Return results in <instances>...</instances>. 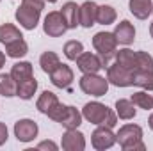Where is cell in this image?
<instances>
[{
  "mask_svg": "<svg viewBox=\"0 0 153 151\" xmlns=\"http://www.w3.org/2000/svg\"><path fill=\"white\" fill-rule=\"evenodd\" d=\"M109 114H111V109L107 105L100 103V101H89L82 109V117L85 121H89L91 124H96V126L105 124Z\"/></svg>",
  "mask_w": 153,
  "mask_h": 151,
  "instance_id": "cell-5",
  "label": "cell"
},
{
  "mask_svg": "<svg viewBox=\"0 0 153 151\" xmlns=\"http://www.w3.org/2000/svg\"><path fill=\"white\" fill-rule=\"evenodd\" d=\"M150 36L153 38V21H152V25H150Z\"/></svg>",
  "mask_w": 153,
  "mask_h": 151,
  "instance_id": "cell-38",
  "label": "cell"
},
{
  "mask_svg": "<svg viewBox=\"0 0 153 151\" xmlns=\"http://www.w3.org/2000/svg\"><path fill=\"white\" fill-rule=\"evenodd\" d=\"M96 13H98V4L93 2V0H85L80 5V11H78L80 27L91 29L93 25H96Z\"/></svg>",
  "mask_w": 153,
  "mask_h": 151,
  "instance_id": "cell-13",
  "label": "cell"
},
{
  "mask_svg": "<svg viewBox=\"0 0 153 151\" xmlns=\"http://www.w3.org/2000/svg\"><path fill=\"white\" fill-rule=\"evenodd\" d=\"M57 103H59V98H57L55 93H52V91H43L41 96L38 98V101H36V107H38V110L41 114L46 115Z\"/></svg>",
  "mask_w": 153,
  "mask_h": 151,
  "instance_id": "cell-21",
  "label": "cell"
},
{
  "mask_svg": "<svg viewBox=\"0 0 153 151\" xmlns=\"http://www.w3.org/2000/svg\"><path fill=\"white\" fill-rule=\"evenodd\" d=\"M22 4H25V5H29V7H32V9L43 11L46 2H45V0H22Z\"/></svg>",
  "mask_w": 153,
  "mask_h": 151,
  "instance_id": "cell-33",
  "label": "cell"
},
{
  "mask_svg": "<svg viewBox=\"0 0 153 151\" xmlns=\"http://www.w3.org/2000/svg\"><path fill=\"white\" fill-rule=\"evenodd\" d=\"M116 142V133L112 132V128L109 126H98L93 135H91V144L96 151H105V150H111Z\"/></svg>",
  "mask_w": 153,
  "mask_h": 151,
  "instance_id": "cell-7",
  "label": "cell"
},
{
  "mask_svg": "<svg viewBox=\"0 0 153 151\" xmlns=\"http://www.w3.org/2000/svg\"><path fill=\"white\" fill-rule=\"evenodd\" d=\"M20 38H23V34L20 32V29L16 25H13V23H2L0 25V43L2 44L13 43Z\"/></svg>",
  "mask_w": 153,
  "mask_h": 151,
  "instance_id": "cell-27",
  "label": "cell"
},
{
  "mask_svg": "<svg viewBox=\"0 0 153 151\" xmlns=\"http://www.w3.org/2000/svg\"><path fill=\"white\" fill-rule=\"evenodd\" d=\"M14 18H16V21L20 23V27H23L25 30H34V29L38 27V23H39L41 11L32 9V7H29V5L22 4V5L16 9Z\"/></svg>",
  "mask_w": 153,
  "mask_h": 151,
  "instance_id": "cell-8",
  "label": "cell"
},
{
  "mask_svg": "<svg viewBox=\"0 0 153 151\" xmlns=\"http://www.w3.org/2000/svg\"><path fill=\"white\" fill-rule=\"evenodd\" d=\"M66 109H68V105H62V103L59 101V103H57V105H55V107H53V109H52L50 112L46 114V115H48V117H50L52 121H57V123H61L62 115L66 114Z\"/></svg>",
  "mask_w": 153,
  "mask_h": 151,
  "instance_id": "cell-32",
  "label": "cell"
},
{
  "mask_svg": "<svg viewBox=\"0 0 153 151\" xmlns=\"http://www.w3.org/2000/svg\"><path fill=\"white\" fill-rule=\"evenodd\" d=\"M82 52H84V44L76 39H71L64 44V55H66L68 61H76Z\"/></svg>",
  "mask_w": 153,
  "mask_h": 151,
  "instance_id": "cell-30",
  "label": "cell"
},
{
  "mask_svg": "<svg viewBox=\"0 0 153 151\" xmlns=\"http://www.w3.org/2000/svg\"><path fill=\"white\" fill-rule=\"evenodd\" d=\"M78 87L82 93L89 96H105L109 91V80L105 76H100L98 73H84L78 80Z\"/></svg>",
  "mask_w": 153,
  "mask_h": 151,
  "instance_id": "cell-3",
  "label": "cell"
},
{
  "mask_svg": "<svg viewBox=\"0 0 153 151\" xmlns=\"http://www.w3.org/2000/svg\"><path fill=\"white\" fill-rule=\"evenodd\" d=\"M128 7H130V13L137 20H146L152 14L153 2L152 0H128Z\"/></svg>",
  "mask_w": 153,
  "mask_h": 151,
  "instance_id": "cell-17",
  "label": "cell"
},
{
  "mask_svg": "<svg viewBox=\"0 0 153 151\" xmlns=\"http://www.w3.org/2000/svg\"><path fill=\"white\" fill-rule=\"evenodd\" d=\"M38 123L32 119H20L14 123V137L18 142H30L38 137Z\"/></svg>",
  "mask_w": 153,
  "mask_h": 151,
  "instance_id": "cell-9",
  "label": "cell"
},
{
  "mask_svg": "<svg viewBox=\"0 0 153 151\" xmlns=\"http://www.w3.org/2000/svg\"><path fill=\"white\" fill-rule=\"evenodd\" d=\"M152 14H153V7H152Z\"/></svg>",
  "mask_w": 153,
  "mask_h": 151,
  "instance_id": "cell-40",
  "label": "cell"
},
{
  "mask_svg": "<svg viewBox=\"0 0 153 151\" xmlns=\"http://www.w3.org/2000/svg\"><path fill=\"white\" fill-rule=\"evenodd\" d=\"M134 85H137L144 91H153V70H135L134 71Z\"/></svg>",
  "mask_w": 153,
  "mask_h": 151,
  "instance_id": "cell-24",
  "label": "cell"
},
{
  "mask_svg": "<svg viewBox=\"0 0 153 151\" xmlns=\"http://www.w3.org/2000/svg\"><path fill=\"white\" fill-rule=\"evenodd\" d=\"M114 61L119 66H123V68H126L130 71H135L137 70V55L130 48H121L119 52H116Z\"/></svg>",
  "mask_w": 153,
  "mask_h": 151,
  "instance_id": "cell-16",
  "label": "cell"
},
{
  "mask_svg": "<svg viewBox=\"0 0 153 151\" xmlns=\"http://www.w3.org/2000/svg\"><path fill=\"white\" fill-rule=\"evenodd\" d=\"M93 46L96 50V53L100 55L103 68H107L111 64V61L116 55V48H117V39H116L114 32H96L93 38Z\"/></svg>",
  "mask_w": 153,
  "mask_h": 151,
  "instance_id": "cell-2",
  "label": "cell"
},
{
  "mask_svg": "<svg viewBox=\"0 0 153 151\" xmlns=\"http://www.w3.org/2000/svg\"><path fill=\"white\" fill-rule=\"evenodd\" d=\"M11 76H13L16 82H22V80H25V78L34 76L32 64H30L29 61H20V62L13 64V68H11Z\"/></svg>",
  "mask_w": 153,
  "mask_h": 151,
  "instance_id": "cell-26",
  "label": "cell"
},
{
  "mask_svg": "<svg viewBox=\"0 0 153 151\" xmlns=\"http://www.w3.org/2000/svg\"><path fill=\"white\" fill-rule=\"evenodd\" d=\"M75 62L82 73H98L103 68V62H102L100 55L91 53V52H82Z\"/></svg>",
  "mask_w": 153,
  "mask_h": 151,
  "instance_id": "cell-11",
  "label": "cell"
},
{
  "mask_svg": "<svg viewBox=\"0 0 153 151\" xmlns=\"http://www.w3.org/2000/svg\"><path fill=\"white\" fill-rule=\"evenodd\" d=\"M45 2H48V4H55L57 0H45Z\"/></svg>",
  "mask_w": 153,
  "mask_h": 151,
  "instance_id": "cell-39",
  "label": "cell"
},
{
  "mask_svg": "<svg viewBox=\"0 0 153 151\" xmlns=\"http://www.w3.org/2000/svg\"><path fill=\"white\" fill-rule=\"evenodd\" d=\"M107 80L116 87H130L134 85V71L119 66L117 62L107 66Z\"/></svg>",
  "mask_w": 153,
  "mask_h": 151,
  "instance_id": "cell-6",
  "label": "cell"
},
{
  "mask_svg": "<svg viewBox=\"0 0 153 151\" xmlns=\"http://www.w3.org/2000/svg\"><path fill=\"white\" fill-rule=\"evenodd\" d=\"M116 18H117V13L112 5L109 4H103V5H98V13H96V23L100 25H111L114 23Z\"/></svg>",
  "mask_w": 153,
  "mask_h": 151,
  "instance_id": "cell-28",
  "label": "cell"
},
{
  "mask_svg": "<svg viewBox=\"0 0 153 151\" xmlns=\"http://www.w3.org/2000/svg\"><path fill=\"white\" fill-rule=\"evenodd\" d=\"M36 148H38V150H52V151L59 150V146H57L53 141H43V142H39Z\"/></svg>",
  "mask_w": 153,
  "mask_h": 151,
  "instance_id": "cell-34",
  "label": "cell"
},
{
  "mask_svg": "<svg viewBox=\"0 0 153 151\" xmlns=\"http://www.w3.org/2000/svg\"><path fill=\"white\" fill-rule=\"evenodd\" d=\"M78 11H80V5H76V2H71V0H70V2L62 4L61 14H62L64 21H66V25H68V30H70V29H76V27L80 25Z\"/></svg>",
  "mask_w": 153,
  "mask_h": 151,
  "instance_id": "cell-15",
  "label": "cell"
},
{
  "mask_svg": "<svg viewBox=\"0 0 153 151\" xmlns=\"http://www.w3.org/2000/svg\"><path fill=\"white\" fill-rule=\"evenodd\" d=\"M7 137H9V130H7L5 123L0 121V146H4L7 142Z\"/></svg>",
  "mask_w": 153,
  "mask_h": 151,
  "instance_id": "cell-35",
  "label": "cell"
},
{
  "mask_svg": "<svg viewBox=\"0 0 153 151\" xmlns=\"http://www.w3.org/2000/svg\"><path fill=\"white\" fill-rule=\"evenodd\" d=\"M114 36L117 39V44H123V46L132 44L134 39H135V27H134V23H130L128 20L119 21L114 29Z\"/></svg>",
  "mask_w": 153,
  "mask_h": 151,
  "instance_id": "cell-14",
  "label": "cell"
},
{
  "mask_svg": "<svg viewBox=\"0 0 153 151\" xmlns=\"http://www.w3.org/2000/svg\"><path fill=\"white\" fill-rule=\"evenodd\" d=\"M38 91V80L34 76L30 78H25L22 82H18V91H16V96L22 98V100H32L34 94Z\"/></svg>",
  "mask_w": 153,
  "mask_h": 151,
  "instance_id": "cell-18",
  "label": "cell"
},
{
  "mask_svg": "<svg viewBox=\"0 0 153 151\" xmlns=\"http://www.w3.org/2000/svg\"><path fill=\"white\" fill-rule=\"evenodd\" d=\"M4 64H5V53H4V52H0V70L4 68Z\"/></svg>",
  "mask_w": 153,
  "mask_h": 151,
  "instance_id": "cell-36",
  "label": "cell"
},
{
  "mask_svg": "<svg viewBox=\"0 0 153 151\" xmlns=\"http://www.w3.org/2000/svg\"><path fill=\"white\" fill-rule=\"evenodd\" d=\"M148 126H150V128L153 130V112H152V115L148 117Z\"/></svg>",
  "mask_w": 153,
  "mask_h": 151,
  "instance_id": "cell-37",
  "label": "cell"
},
{
  "mask_svg": "<svg viewBox=\"0 0 153 151\" xmlns=\"http://www.w3.org/2000/svg\"><path fill=\"white\" fill-rule=\"evenodd\" d=\"M59 64H61V59H59V55H57L55 52H52V50L41 53V57H39V66H41L43 73H46V75H50Z\"/></svg>",
  "mask_w": 153,
  "mask_h": 151,
  "instance_id": "cell-25",
  "label": "cell"
},
{
  "mask_svg": "<svg viewBox=\"0 0 153 151\" xmlns=\"http://www.w3.org/2000/svg\"><path fill=\"white\" fill-rule=\"evenodd\" d=\"M116 114H117L119 119H123V121H130V119L135 117L137 110H135V105H134L132 100H125V98H121V100L116 101Z\"/></svg>",
  "mask_w": 153,
  "mask_h": 151,
  "instance_id": "cell-22",
  "label": "cell"
},
{
  "mask_svg": "<svg viewBox=\"0 0 153 151\" xmlns=\"http://www.w3.org/2000/svg\"><path fill=\"white\" fill-rule=\"evenodd\" d=\"M61 146L64 151H84L85 150V137L78 128L66 130L62 135Z\"/></svg>",
  "mask_w": 153,
  "mask_h": 151,
  "instance_id": "cell-10",
  "label": "cell"
},
{
  "mask_svg": "<svg viewBox=\"0 0 153 151\" xmlns=\"http://www.w3.org/2000/svg\"><path fill=\"white\" fill-rule=\"evenodd\" d=\"M68 30V25L61 14V11H52L45 16L43 20V32L48 38H61Z\"/></svg>",
  "mask_w": 153,
  "mask_h": 151,
  "instance_id": "cell-4",
  "label": "cell"
},
{
  "mask_svg": "<svg viewBox=\"0 0 153 151\" xmlns=\"http://www.w3.org/2000/svg\"><path fill=\"white\" fill-rule=\"evenodd\" d=\"M29 53V44L23 38L16 39L13 43H7L5 44V55L11 57V59H22Z\"/></svg>",
  "mask_w": 153,
  "mask_h": 151,
  "instance_id": "cell-19",
  "label": "cell"
},
{
  "mask_svg": "<svg viewBox=\"0 0 153 151\" xmlns=\"http://www.w3.org/2000/svg\"><path fill=\"white\" fill-rule=\"evenodd\" d=\"M18 91V82L11 76V73H0V94L4 98H13L16 96Z\"/></svg>",
  "mask_w": 153,
  "mask_h": 151,
  "instance_id": "cell-23",
  "label": "cell"
},
{
  "mask_svg": "<svg viewBox=\"0 0 153 151\" xmlns=\"http://www.w3.org/2000/svg\"><path fill=\"white\" fill-rule=\"evenodd\" d=\"M137 55V70H153V57L148 52H135Z\"/></svg>",
  "mask_w": 153,
  "mask_h": 151,
  "instance_id": "cell-31",
  "label": "cell"
},
{
  "mask_svg": "<svg viewBox=\"0 0 153 151\" xmlns=\"http://www.w3.org/2000/svg\"><path fill=\"white\" fill-rule=\"evenodd\" d=\"M116 141L123 151H144L146 144L143 142V128L139 124H123L116 133Z\"/></svg>",
  "mask_w": 153,
  "mask_h": 151,
  "instance_id": "cell-1",
  "label": "cell"
},
{
  "mask_svg": "<svg viewBox=\"0 0 153 151\" xmlns=\"http://www.w3.org/2000/svg\"><path fill=\"white\" fill-rule=\"evenodd\" d=\"M73 70L68 66V64H59L52 73H50V82L55 85V87H59V89H68L70 85H71V82H73Z\"/></svg>",
  "mask_w": 153,
  "mask_h": 151,
  "instance_id": "cell-12",
  "label": "cell"
},
{
  "mask_svg": "<svg viewBox=\"0 0 153 151\" xmlns=\"http://www.w3.org/2000/svg\"><path fill=\"white\" fill-rule=\"evenodd\" d=\"M130 100H132L134 105L139 107V109H144V110H152L153 109V96L152 94H148V91H144V89L134 93Z\"/></svg>",
  "mask_w": 153,
  "mask_h": 151,
  "instance_id": "cell-29",
  "label": "cell"
},
{
  "mask_svg": "<svg viewBox=\"0 0 153 151\" xmlns=\"http://www.w3.org/2000/svg\"><path fill=\"white\" fill-rule=\"evenodd\" d=\"M82 112L73 107V105H68V109H66V114L62 115V119H61V124L66 128V130H71V128H78L80 124H82Z\"/></svg>",
  "mask_w": 153,
  "mask_h": 151,
  "instance_id": "cell-20",
  "label": "cell"
}]
</instances>
